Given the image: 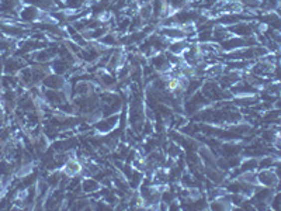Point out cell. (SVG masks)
I'll return each instance as SVG.
<instances>
[{"label": "cell", "instance_id": "277c9868", "mask_svg": "<svg viewBox=\"0 0 281 211\" xmlns=\"http://www.w3.org/2000/svg\"><path fill=\"white\" fill-rule=\"evenodd\" d=\"M120 123V114H116V116H110V117H106L100 120L97 124H96V130L99 133L102 134H107L110 131H113L116 127Z\"/></svg>", "mask_w": 281, "mask_h": 211}, {"label": "cell", "instance_id": "3957f363", "mask_svg": "<svg viewBox=\"0 0 281 211\" xmlns=\"http://www.w3.org/2000/svg\"><path fill=\"white\" fill-rule=\"evenodd\" d=\"M24 65H25V62H24L23 59H20L17 56H11V58H7L6 62L3 63V70H4L6 75L14 76V75H17L20 70L23 69Z\"/></svg>", "mask_w": 281, "mask_h": 211}, {"label": "cell", "instance_id": "7a4b0ae2", "mask_svg": "<svg viewBox=\"0 0 281 211\" xmlns=\"http://www.w3.org/2000/svg\"><path fill=\"white\" fill-rule=\"evenodd\" d=\"M41 83L45 89H51V90H62L66 86V80L56 73H48Z\"/></svg>", "mask_w": 281, "mask_h": 211}, {"label": "cell", "instance_id": "6da1fadb", "mask_svg": "<svg viewBox=\"0 0 281 211\" xmlns=\"http://www.w3.org/2000/svg\"><path fill=\"white\" fill-rule=\"evenodd\" d=\"M41 11L42 10H39L38 7H35L32 4H25V6H21V8H20L18 17L25 23H34V21H39Z\"/></svg>", "mask_w": 281, "mask_h": 211}, {"label": "cell", "instance_id": "5b68a950", "mask_svg": "<svg viewBox=\"0 0 281 211\" xmlns=\"http://www.w3.org/2000/svg\"><path fill=\"white\" fill-rule=\"evenodd\" d=\"M100 188V185L93 179H85L83 180V192H94V190H97V189Z\"/></svg>", "mask_w": 281, "mask_h": 211}]
</instances>
